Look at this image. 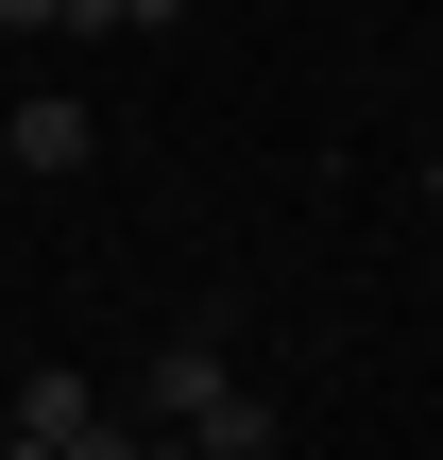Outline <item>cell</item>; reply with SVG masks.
Listing matches in <instances>:
<instances>
[{
	"mask_svg": "<svg viewBox=\"0 0 443 460\" xmlns=\"http://www.w3.org/2000/svg\"><path fill=\"white\" fill-rule=\"evenodd\" d=\"M137 410H154V444H205V427L239 410V376H222V341H171V358L137 376Z\"/></svg>",
	"mask_w": 443,
	"mask_h": 460,
	"instance_id": "obj_1",
	"label": "cell"
},
{
	"mask_svg": "<svg viewBox=\"0 0 443 460\" xmlns=\"http://www.w3.org/2000/svg\"><path fill=\"white\" fill-rule=\"evenodd\" d=\"M0 154H17V171H85V154H102V119H85L68 85H34V102L0 119Z\"/></svg>",
	"mask_w": 443,
	"mask_h": 460,
	"instance_id": "obj_2",
	"label": "cell"
},
{
	"mask_svg": "<svg viewBox=\"0 0 443 460\" xmlns=\"http://www.w3.org/2000/svg\"><path fill=\"white\" fill-rule=\"evenodd\" d=\"M85 17H102V34H171L188 0H85Z\"/></svg>",
	"mask_w": 443,
	"mask_h": 460,
	"instance_id": "obj_3",
	"label": "cell"
},
{
	"mask_svg": "<svg viewBox=\"0 0 443 460\" xmlns=\"http://www.w3.org/2000/svg\"><path fill=\"white\" fill-rule=\"evenodd\" d=\"M68 17H85V0H0V34H68Z\"/></svg>",
	"mask_w": 443,
	"mask_h": 460,
	"instance_id": "obj_4",
	"label": "cell"
},
{
	"mask_svg": "<svg viewBox=\"0 0 443 460\" xmlns=\"http://www.w3.org/2000/svg\"><path fill=\"white\" fill-rule=\"evenodd\" d=\"M137 460H205V444H154V427H137Z\"/></svg>",
	"mask_w": 443,
	"mask_h": 460,
	"instance_id": "obj_5",
	"label": "cell"
},
{
	"mask_svg": "<svg viewBox=\"0 0 443 460\" xmlns=\"http://www.w3.org/2000/svg\"><path fill=\"white\" fill-rule=\"evenodd\" d=\"M427 222H443V154H427Z\"/></svg>",
	"mask_w": 443,
	"mask_h": 460,
	"instance_id": "obj_6",
	"label": "cell"
},
{
	"mask_svg": "<svg viewBox=\"0 0 443 460\" xmlns=\"http://www.w3.org/2000/svg\"><path fill=\"white\" fill-rule=\"evenodd\" d=\"M0 460H51V444H0Z\"/></svg>",
	"mask_w": 443,
	"mask_h": 460,
	"instance_id": "obj_7",
	"label": "cell"
}]
</instances>
